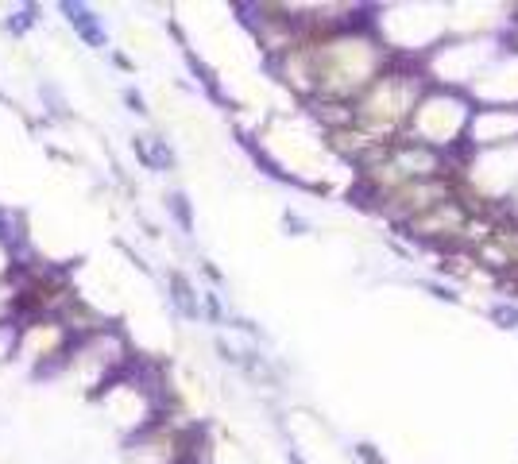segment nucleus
<instances>
[{
  "instance_id": "obj_8",
  "label": "nucleus",
  "mask_w": 518,
  "mask_h": 464,
  "mask_svg": "<svg viewBox=\"0 0 518 464\" xmlns=\"http://www.w3.org/2000/svg\"><path fill=\"white\" fill-rule=\"evenodd\" d=\"M124 101L132 105V113H147V109H144V97H140L136 89H124Z\"/></svg>"
},
{
  "instance_id": "obj_4",
  "label": "nucleus",
  "mask_w": 518,
  "mask_h": 464,
  "mask_svg": "<svg viewBox=\"0 0 518 464\" xmlns=\"http://www.w3.org/2000/svg\"><path fill=\"white\" fill-rule=\"evenodd\" d=\"M39 101L47 105V113L55 120H70V101H66V93L55 82H39Z\"/></svg>"
},
{
  "instance_id": "obj_1",
  "label": "nucleus",
  "mask_w": 518,
  "mask_h": 464,
  "mask_svg": "<svg viewBox=\"0 0 518 464\" xmlns=\"http://www.w3.org/2000/svg\"><path fill=\"white\" fill-rule=\"evenodd\" d=\"M414 101H418V86H414L406 74H387V78L372 82L368 97H364L360 109L352 113V124L364 128V132H372V136H379V140H387L406 116H410Z\"/></svg>"
},
{
  "instance_id": "obj_3",
  "label": "nucleus",
  "mask_w": 518,
  "mask_h": 464,
  "mask_svg": "<svg viewBox=\"0 0 518 464\" xmlns=\"http://www.w3.org/2000/svg\"><path fill=\"white\" fill-rule=\"evenodd\" d=\"M58 12L66 16V24L78 31V39L93 47V51H101V47H109V31L101 24V16L89 8V4H78V0H62L58 4Z\"/></svg>"
},
{
  "instance_id": "obj_5",
  "label": "nucleus",
  "mask_w": 518,
  "mask_h": 464,
  "mask_svg": "<svg viewBox=\"0 0 518 464\" xmlns=\"http://www.w3.org/2000/svg\"><path fill=\"white\" fill-rule=\"evenodd\" d=\"M35 24H39V4H24L16 16H8V20H4V31L20 39V35H28Z\"/></svg>"
},
{
  "instance_id": "obj_7",
  "label": "nucleus",
  "mask_w": 518,
  "mask_h": 464,
  "mask_svg": "<svg viewBox=\"0 0 518 464\" xmlns=\"http://www.w3.org/2000/svg\"><path fill=\"white\" fill-rule=\"evenodd\" d=\"M174 302H178V306H186V310H194V298H190V287H186L182 279H174Z\"/></svg>"
},
{
  "instance_id": "obj_2",
  "label": "nucleus",
  "mask_w": 518,
  "mask_h": 464,
  "mask_svg": "<svg viewBox=\"0 0 518 464\" xmlns=\"http://www.w3.org/2000/svg\"><path fill=\"white\" fill-rule=\"evenodd\" d=\"M410 229L418 232V236H461L468 229V209L449 198V202L426 209L422 217H414Z\"/></svg>"
},
{
  "instance_id": "obj_6",
  "label": "nucleus",
  "mask_w": 518,
  "mask_h": 464,
  "mask_svg": "<svg viewBox=\"0 0 518 464\" xmlns=\"http://www.w3.org/2000/svg\"><path fill=\"white\" fill-rule=\"evenodd\" d=\"M171 213L178 217V225H186V229H190V205H186L182 194H171Z\"/></svg>"
}]
</instances>
